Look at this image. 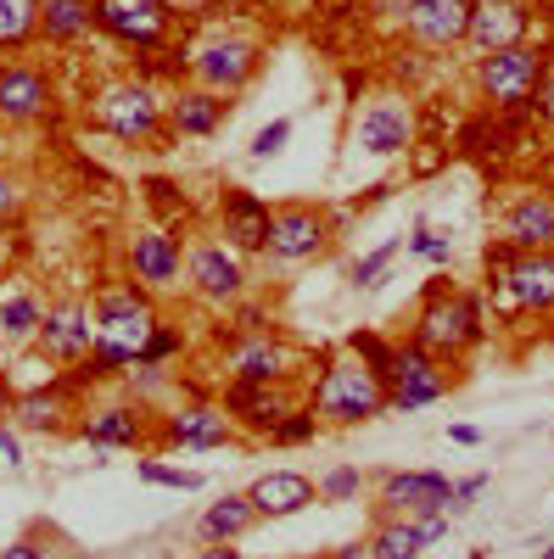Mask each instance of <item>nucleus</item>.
Instances as JSON below:
<instances>
[{
    "label": "nucleus",
    "instance_id": "f257e3e1",
    "mask_svg": "<svg viewBox=\"0 0 554 559\" xmlns=\"http://www.w3.org/2000/svg\"><path fill=\"white\" fill-rule=\"evenodd\" d=\"M314 408L342 419V426H358V419H376L387 408V386L364 364H331L319 392H314Z\"/></svg>",
    "mask_w": 554,
    "mask_h": 559
},
{
    "label": "nucleus",
    "instance_id": "f03ea898",
    "mask_svg": "<svg viewBox=\"0 0 554 559\" xmlns=\"http://www.w3.org/2000/svg\"><path fill=\"white\" fill-rule=\"evenodd\" d=\"M414 324H421V331H414V347H426L432 358L482 342V308H476L471 297H443V292H432Z\"/></svg>",
    "mask_w": 554,
    "mask_h": 559
},
{
    "label": "nucleus",
    "instance_id": "7ed1b4c3",
    "mask_svg": "<svg viewBox=\"0 0 554 559\" xmlns=\"http://www.w3.org/2000/svg\"><path fill=\"white\" fill-rule=\"evenodd\" d=\"M543 84V57L527 51V45H510V51H487L482 57V90L498 107H527Z\"/></svg>",
    "mask_w": 554,
    "mask_h": 559
},
{
    "label": "nucleus",
    "instance_id": "20e7f679",
    "mask_svg": "<svg viewBox=\"0 0 554 559\" xmlns=\"http://www.w3.org/2000/svg\"><path fill=\"white\" fill-rule=\"evenodd\" d=\"M387 381H392V392H387V403L392 408H426V403H437L443 392H448V376H443V364L426 353V347H398L392 353V369H387Z\"/></svg>",
    "mask_w": 554,
    "mask_h": 559
},
{
    "label": "nucleus",
    "instance_id": "39448f33",
    "mask_svg": "<svg viewBox=\"0 0 554 559\" xmlns=\"http://www.w3.org/2000/svg\"><path fill=\"white\" fill-rule=\"evenodd\" d=\"M527 34V7L521 0H471V28L465 39H476L482 51H510Z\"/></svg>",
    "mask_w": 554,
    "mask_h": 559
},
{
    "label": "nucleus",
    "instance_id": "423d86ee",
    "mask_svg": "<svg viewBox=\"0 0 554 559\" xmlns=\"http://www.w3.org/2000/svg\"><path fill=\"white\" fill-rule=\"evenodd\" d=\"M326 247V218L314 207H281L269 213V252L274 258H314Z\"/></svg>",
    "mask_w": 554,
    "mask_h": 559
},
{
    "label": "nucleus",
    "instance_id": "0eeeda50",
    "mask_svg": "<svg viewBox=\"0 0 554 559\" xmlns=\"http://www.w3.org/2000/svg\"><path fill=\"white\" fill-rule=\"evenodd\" d=\"M504 297L516 308H554V258L549 252H521L504 269Z\"/></svg>",
    "mask_w": 554,
    "mask_h": 559
},
{
    "label": "nucleus",
    "instance_id": "6e6552de",
    "mask_svg": "<svg viewBox=\"0 0 554 559\" xmlns=\"http://www.w3.org/2000/svg\"><path fill=\"white\" fill-rule=\"evenodd\" d=\"M252 509L258 515H269V521H281V515H297V509H308L319 492H314V481L308 476H297V471H269L263 481H252Z\"/></svg>",
    "mask_w": 554,
    "mask_h": 559
},
{
    "label": "nucleus",
    "instance_id": "1a4fd4ad",
    "mask_svg": "<svg viewBox=\"0 0 554 559\" xmlns=\"http://www.w3.org/2000/svg\"><path fill=\"white\" fill-rule=\"evenodd\" d=\"M409 28L421 34L426 45H453V39H465V28H471V0H414Z\"/></svg>",
    "mask_w": 554,
    "mask_h": 559
},
{
    "label": "nucleus",
    "instance_id": "9d476101",
    "mask_svg": "<svg viewBox=\"0 0 554 559\" xmlns=\"http://www.w3.org/2000/svg\"><path fill=\"white\" fill-rule=\"evenodd\" d=\"M224 236L236 252H258L269 247V207L252 191H229L224 197Z\"/></svg>",
    "mask_w": 554,
    "mask_h": 559
},
{
    "label": "nucleus",
    "instance_id": "9b49d317",
    "mask_svg": "<svg viewBox=\"0 0 554 559\" xmlns=\"http://www.w3.org/2000/svg\"><path fill=\"white\" fill-rule=\"evenodd\" d=\"M197 73L213 84V90H241L252 73H258V51L241 39H224V45H208L197 57Z\"/></svg>",
    "mask_w": 554,
    "mask_h": 559
},
{
    "label": "nucleus",
    "instance_id": "f8f14e48",
    "mask_svg": "<svg viewBox=\"0 0 554 559\" xmlns=\"http://www.w3.org/2000/svg\"><path fill=\"white\" fill-rule=\"evenodd\" d=\"M381 503H398V509H421V515H437V509L453 503V487L432 471H409V476H387L381 487Z\"/></svg>",
    "mask_w": 554,
    "mask_h": 559
},
{
    "label": "nucleus",
    "instance_id": "ddd939ff",
    "mask_svg": "<svg viewBox=\"0 0 554 559\" xmlns=\"http://www.w3.org/2000/svg\"><path fill=\"white\" fill-rule=\"evenodd\" d=\"M358 146L369 152V157H398L403 146H409V118H403V107H387V102H376L364 118H358Z\"/></svg>",
    "mask_w": 554,
    "mask_h": 559
},
{
    "label": "nucleus",
    "instance_id": "4468645a",
    "mask_svg": "<svg viewBox=\"0 0 554 559\" xmlns=\"http://www.w3.org/2000/svg\"><path fill=\"white\" fill-rule=\"evenodd\" d=\"M163 0H134V7H123V0H102L96 7V17L113 28V34H123V39H134V45H157V34H163Z\"/></svg>",
    "mask_w": 554,
    "mask_h": 559
},
{
    "label": "nucleus",
    "instance_id": "2eb2a0df",
    "mask_svg": "<svg viewBox=\"0 0 554 559\" xmlns=\"http://www.w3.org/2000/svg\"><path fill=\"white\" fill-rule=\"evenodd\" d=\"M191 280H197L202 297L224 302V297L241 292V263H236V252H224V247H197L191 252Z\"/></svg>",
    "mask_w": 554,
    "mask_h": 559
},
{
    "label": "nucleus",
    "instance_id": "dca6fc26",
    "mask_svg": "<svg viewBox=\"0 0 554 559\" xmlns=\"http://www.w3.org/2000/svg\"><path fill=\"white\" fill-rule=\"evenodd\" d=\"M510 241L521 252H543L554 247V202L549 197H527L510 207Z\"/></svg>",
    "mask_w": 554,
    "mask_h": 559
},
{
    "label": "nucleus",
    "instance_id": "f3484780",
    "mask_svg": "<svg viewBox=\"0 0 554 559\" xmlns=\"http://www.w3.org/2000/svg\"><path fill=\"white\" fill-rule=\"evenodd\" d=\"M107 129L118 140H141L157 129V102H152V90H123V96L107 102Z\"/></svg>",
    "mask_w": 554,
    "mask_h": 559
},
{
    "label": "nucleus",
    "instance_id": "a211bd4d",
    "mask_svg": "<svg viewBox=\"0 0 554 559\" xmlns=\"http://www.w3.org/2000/svg\"><path fill=\"white\" fill-rule=\"evenodd\" d=\"M168 437L179 448H219L229 437V414L224 408H185L168 419Z\"/></svg>",
    "mask_w": 554,
    "mask_h": 559
},
{
    "label": "nucleus",
    "instance_id": "6ab92c4d",
    "mask_svg": "<svg viewBox=\"0 0 554 559\" xmlns=\"http://www.w3.org/2000/svg\"><path fill=\"white\" fill-rule=\"evenodd\" d=\"M134 274L146 280V286H174L179 280V252L168 236L146 229V236H134Z\"/></svg>",
    "mask_w": 554,
    "mask_h": 559
},
{
    "label": "nucleus",
    "instance_id": "aec40b11",
    "mask_svg": "<svg viewBox=\"0 0 554 559\" xmlns=\"http://www.w3.org/2000/svg\"><path fill=\"white\" fill-rule=\"evenodd\" d=\"M252 521H258L252 498H247V492H224L208 515H202V537H208V543H236Z\"/></svg>",
    "mask_w": 554,
    "mask_h": 559
},
{
    "label": "nucleus",
    "instance_id": "412c9836",
    "mask_svg": "<svg viewBox=\"0 0 554 559\" xmlns=\"http://www.w3.org/2000/svg\"><path fill=\"white\" fill-rule=\"evenodd\" d=\"M39 107H45V79L34 68H0V112L34 118Z\"/></svg>",
    "mask_w": 554,
    "mask_h": 559
},
{
    "label": "nucleus",
    "instance_id": "4be33fe9",
    "mask_svg": "<svg viewBox=\"0 0 554 559\" xmlns=\"http://www.w3.org/2000/svg\"><path fill=\"white\" fill-rule=\"evenodd\" d=\"M96 324H102L107 336L129 331L134 353H141V331H146V297H141V292H118V297H107V302L96 308Z\"/></svg>",
    "mask_w": 554,
    "mask_h": 559
},
{
    "label": "nucleus",
    "instance_id": "5701e85b",
    "mask_svg": "<svg viewBox=\"0 0 554 559\" xmlns=\"http://www.w3.org/2000/svg\"><path fill=\"white\" fill-rule=\"evenodd\" d=\"M90 17H96V7L90 0H39V28L45 39H79L90 28Z\"/></svg>",
    "mask_w": 554,
    "mask_h": 559
},
{
    "label": "nucleus",
    "instance_id": "b1692460",
    "mask_svg": "<svg viewBox=\"0 0 554 559\" xmlns=\"http://www.w3.org/2000/svg\"><path fill=\"white\" fill-rule=\"evenodd\" d=\"M236 376H241L247 386L281 381V376H286V353L274 347V342H247V347H236Z\"/></svg>",
    "mask_w": 554,
    "mask_h": 559
},
{
    "label": "nucleus",
    "instance_id": "393cba45",
    "mask_svg": "<svg viewBox=\"0 0 554 559\" xmlns=\"http://www.w3.org/2000/svg\"><path fill=\"white\" fill-rule=\"evenodd\" d=\"M45 347L62 353V358L90 353V324H84V308H62V313L45 319Z\"/></svg>",
    "mask_w": 554,
    "mask_h": 559
},
{
    "label": "nucleus",
    "instance_id": "a878e982",
    "mask_svg": "<svg viewBox=\"0 0 554 559\" xmlns=\"http://www.w3.org/2000/svg\"><path fill=\"white\" fill-rule=\"evenodd\" d=\"M174 123H179V134H213V129L224 123V102L213 96V90L179 96V102H174Z\"/></svg>",
    "mask_w": 554,
    "mask_h": 559
},
{
    "label": "nucleus",
    "instance_id": "bb28decb",
    "mask_svg": "<svg viewBox=\"0 0 554 559\" xmlns=\"http://www.w3.org/2000/svg\"><path fill=\"white\" fill-rule=\"evenodd\" d=\"M84 437H90V448H129L134 437H141V419H134L129 408H102L84 426Z\"/></svg>",
    "mask_w": 554,
    "mask_h": 559
},
{
    "label": "nucleus",
    "instance_id": "cd10ccee",
    "mask_svg": "<svg viewBox=\"0 0 554 559\" xmlns=\"http://www.w3.org/2000/svg\"><path fill=\"white\" fill-rule=\"evenodd\" d=\"M224 414H241L247 426H258V431H274V426H281V414H286V408L274 403V397H263L258 386H247V381H241L236 392H229V408H224Z\"/></svg>",
    "mask_w": 554,
    "mask_h": 559
},
{
    "label": "nucleus",
    "instance_id": "c85d7f7f",
    "mask_svg": "<svg viewBox=\"0 0 554 559\" xmlns=\"http://www.w3.org/2000/svg\"><path fill=\"white\" fill-rule=\"evenodd\" d=\"M39 28V0H0V45H23Z\"/></svg>",
    "mask_w": 554,
    "mask_h": 559
},
{
    "label": "nucleus",
    "instance_id": "c756f323",
    "mask_svg": "<svg viewBox=\"0 0 554 559\" xmlns=\"http://www.w3.org/2000/svg\"><path fill=\"white\" fill-rule=\"evenodd\" d=\"M376 559H414L426 543H421V526H387V532H376Z\"/></svg>",
    "mask_w": 554,
    "mask_h": 559
},
{
    "label": "nucleus",
    "instance_id": "7c9ffc66",
    "mask_svg": "<svg viewBox=\"0 0 554 559\" xmlns=\"http://www.w3.org/2000/svg\"><path fill=\"white\" fill-rule=\"evenodd\" d=\"M0 331H7V336L39 331V308H34L28 297H7V302H0Z\"/></svg>",
    "mask_w": 554,
    "mask_h": 559
},
{
    "label": "nucleus",
    "instance_id": "2f4dec72",
    "mask_svg": "<svg viewBox=\"0 0 554 559\" xmlns=\"http://www.w3.org/2000/svg\"><path fill=\"white\" fill-rule=\"evenodd\" d=\"M141 481H152V487H174V492H197L202 487V476L197 471H168V464H141Z\"/></svg>",
    "mask_w": 554,
    "mask_h": 559
},
{
    "label": "nucleus",
    "instance_id": "473e14b6",
    "mask_svg": "<svg viewBox=\"0 0 554 559\" xmlns=\"http://www.w3.org/2000/svg\"><path fill=\"white\" fill-rule=\"evenodd\" d=\"M123 364H134V347L129 342H96V353H90V369H96V376L123 369Z\"/></svg>",
    "mask_w": 554,
    "mask_h": 559
},
{
    "label": "nucleus",
    "instance_id": "72a5a7b5",
    "mask_svg": "<svg viewBox=\"0 0 554 559\" xmlns=\"http://www.w3.org/2000/svg\"><path fill=\"white\" fill-rule=\"evenodd\" d=\"M392 258H398V241H387L381 252H369V258H358V263H353V280H358V286H376V274H381V269H387Z\"/></svg>",
    "mask_w": 554,
    "mask_h": 559
},
{
    "label": "nucleus",
    "instance_id": "f704fd0d",
    "mask_svg": "<svg viewBox=\"0 0 554 559\" xmlns=\"http://www.w3.org/2000/svg\"><path fill=\"white\" fill-rule=\"evenodd\" d=\"M286 140H292V123H286V118H274L269 129H258V140H252V157H274V152L286 146Z\"/></svg>",
    "mask_w": 554,
    "mask_h": 559
},
{
    "label": "nucleus",
    "instance_id": "c9c22d12",
    "mask_svg": "<svg viewBox=\"0 0 554 559\" xmlns=\"http://www.w3.org/2000/svg\"><path fill=\"white\" fill-rule=\"evenodd\" d=\"M274 442H308L314 437V414H281V426L269 431Z\"/></svg>",
    "mask_w": 554,
    "mask_h": 559
},
{
    "label": "nucleus",
    "instance_id": "e433bc0d",
    "mask_svg": "<svg viewBox=\"0 0 554 559\" xmlns=\"http://www.w3.org/2000/svg\"><path fill=\"white\" fill-rule=\"evenodd\" d=\"M179 353V331H157L141 353H134V364H163V358H174Z\"/></svg>",
    "mask_w": 554,
    "mask_h": 559
},
{
    "label": "nucleus",
    "instance_id": "4c0bfd02",
    "mask_svg": "<svg viewBox=\"0 0 554 559\" xmlns=\"http://www.w3.org/2000/svg\"><path fill=\"white\" fill-rule=\"evenodd\" d=\"M358 492V471H331L326 487H319V498H331V503H347Z\"/></svg>",
    "mask_w": 554,
    "mask_h": 559
},
{
    "label": "nucleus",
    "instance_id": "58836bf2",
    "mask_svg": "<svg viewBox=\"0 0 554 559\" xmlns=\"http://www.w3.org/2000/svg\"><path fill=\"white\" fill-rule=\"evenodd\" d=\"M409 252H421V258H432V263H448V241L432 236V229H414V236H409Z\"/></svg>",
    "mask_w": 554,
    "mask_h": 559
},
{
    "label": "nucleus",
    "instance_id": "ea45409f",
    "mask_svg": "<svg viewBox=\"0 0 554 559\" xmlns=\"http://www.w3.org/2000/svg\"><path fill=\"white\" fill-rule=\"evenodd\" d=\"M23 419H28V426H51L57 403H51V397H28V403H23Z\"/></svg>",
    "mask_w": 554,
    "mask_h": 559
},
{
    "label": "nucleus",
    "instance_id": "a19ab883",
    "mask_svg": "<svg viewBox=\"0 0 554 559\" xmlns=\"http://www.w3.org/2000/svg\"><path fill=\"white\" fill-rule=\"evenodd\" d=\"M414 526H421V543H443V537H448V521H443V509H437V515H421Z\"/></svg>",
    "mask_w": 554,
    "mask_h": 559
},
{
    "label": "nucleus",
    "instance_id": "79ce46f5",
    "mask_svg": "<svg viewBox=\"0 0 554 559\" xmlns=\"http://www.w3.org/2000/svg\"><path fill=\"white\" fill-rule=\"evenodd\" d=\"M369 12H376V17H409L414 0H369Z\"/></svg>",
    "mask_w": 554,
    "mask_h": 559
},
{
    "label": "nucleus",
    "instance_id": "37998d69",
    "mask_svg": "<svg viewBox=\"0 0 554 559\" xmlns=\"http://www.w3.org/2000/svg\"><path fill=\"white\" fill-rule=\"evenodd\" d=\"M482 487H487V476H471V481H459V487H453V503H448V509H465V498H476Z\"/></svg>",
    "mask_w": 554,
    "mask_h": 559
},
{
    "label": "nucleus",
    "instance_id": "c03bdc74",
    "mask_svg": "<svg viewBox=\"0 0 554 559\" xmlns=\"http://www.w3.org/2000/svg\"><path fill=\"white\" fill-rule=\"evenodd\" d=\"M538 112L554 123V73H543V84H538Z\"/></svg>",
    "mask_w": 554,
    "mask_h": 559
},
{
    "label": "nucleus",
    "instance_id": "a18cd8bd",
    "mask_svg": "<svg viewBox=\"0 0 554 559\" xmlns=\"http://www.w3.org/2000/svg\"><path fill=\"white\" fill-rule=\"evenodd\" d=\"M0 559H45V548H34V543H12V548H0Z\"/></svg>",
    "mask_w": 554,
    "mask_h": 559
},
{
    "label": "nucleus",
    "instance_id": "49530a36",
    "mask_svg": "<svg viewBox=\"0 0 554 559\" xmlns=\"http://www.w3.org/2000/svg\"><path fill=\"white\" fill-rule=\"evenodd\" d=\"M0 459H7V464H17V459H23V448H17V437H12V431H0Z\"/></svg>",
    "mask_w": 554,
    "mask_h": 559
},
{
    "label": "nucleus",
    "instance_id": "de8ad7c7",
    "mask_svg": "<svg viewBox=\"0 0 554 559\" xmlns=\"http://www.w3.org/2000/svg\"><path fill=\"white\" fill-rule=\"evenodd\" d=\"M337 559H376V548H369V543H347V548H337Z\"/></svg>",
    "mask_w": 554,
    "mask_h": 559
},
{
    "label": "nucleus",
    "instance_id": "09e8293b",
    "mask_svg": "<svg viewBox=\"0 0 554 559\" xmlns=\"http://www.w3.org/2000/svg\"><path fill=\"white\" fill-rule=\"evenodd\" d=\"M448 437H453V442H459V448H471V442H482V431H476V426H453V431H448Z\"/></svg>",
    "mask_w": 554,
    "mask_h": 559
},
{
    "label": "nucleus",
    "instance_id": "8fccbe9b",
    "mask_svg": "<svg viewBox=\"0 0 554 559\" xmlns=\"http://www.w3.org/2000/svg\"><path fill=\"white\" fill-rule=\"evenodd\" d=\"M202 559H241V548H229V543H213V548H202Z\"/></svg>",
    "mask_w": 554,
    "mask_h": 559
},
{
    "label": "nucleus",
    "instance_id": "3c124183",
    "mask_svg": "<svg viewBox=\"0 0 554 559\" xmlns=\"http://www.w3.org/2000/svg\"><path fill=\"white\" fill-rule=\"evenodd\" d=\"M0 213H12V185L0 179Z\"/></svg>",
    "mask_w": 554,
    "mask_h": 559
},
{
    "label": "nucleus",
    "instance_id": "603ef678",
    "mask_svg": "<svg viewBox=\"0 0 554 559\" xmlns=\"http://www.w3.org/2000/svg\"><path fill=\"white\" fill-rule=\"evenodd\" d=\"M538 559H554V548H543V554H538Z\"/></svg>",
    "mask_w": 554,
    "mask_h": 559
},
{
    "label": "nucleus",
    "instance_id": "864d4df0",
    "mask_svg": "<svg viewBox=\"0 0 554 559\" xmlns=\"http://www.w3.org/2000/svg\"><path fill=\"white\" fill-rule=\"evenodd\" d=\"M0 408H7V386H0Z\"/></svg>",
    "mask_w": 554,
    "mask_h": 559
}]
</instances>
